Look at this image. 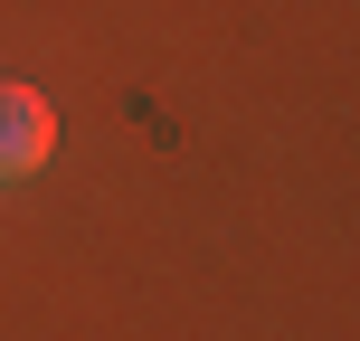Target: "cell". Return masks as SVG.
<instances>
[{
	"label": "cell",
	"mask_w": 360,
	"mask_h": 341,
	"mask_svg": "<svg viewBox=\"0 0 360 341\" xmlns=\"http://www.w3.org/2000/svg\"><path fill=\"white\" fill-rule=\"evenodd\" d=\"M48 152H57V114H48V95H38V86H0V180L48 171Z\"/></svg>",
	"instance_id": "cell-1"
}]
</instances>
